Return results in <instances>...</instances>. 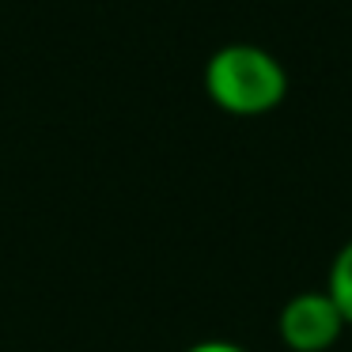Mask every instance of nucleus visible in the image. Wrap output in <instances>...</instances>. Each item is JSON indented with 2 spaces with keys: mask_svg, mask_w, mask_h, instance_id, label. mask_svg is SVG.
I'll list each match as a JSON object with an SVG mask.
<instances>
[{
  "mask_svg": "<svg viewBox=\"0 0 352 352\" xmlns=\"http://www.w3.org/2000/svg\"><path fill=\"white\" fill-rule=\"evenodd\" d=\"M205 87L228 114H265L288 91V72L269 50L250 42L220 46L205 65Z\"/></svg>",
  "mask_w": 352,
  "mask_h": 352,
  "instance_id": "f257e3e1",
  "label": "nucleus"
},
{
  "mask_svg": "<svg viewBox=\"0 0 352 352\" xmlns=\"http://www.w3.org/2000/svg\"><path fill=\"white\" fill-rule=\"evenodd\" d=\"M276 333L292 352H326L337 344V337L344 333V318L337 311V303L322 292H299L280 307L276 318Z\"/></svg>",
  "mask_w": 352,
  "mask_h": 352,
  "instance_id": "f03ea898",
  "label": "nucleus"
},
{
  "mask_svg": "<svg viewBox=\"0 0 352 352\" xmlns=\"http://www.w3.org/2000/svg\"><path fill=\"white\" fill-rule=\"evenodd\" d=\"M326 296L337 303L344 326H352V239L337 250L333 265H329V280H326Z\"/></svg>",
  "mask_w": 352,
  "mask_h": 352,
  "instance_id": "7ed1b4c3",
  "label": "nucleus"
},
{
  "mask_svg": "<svg viewBox=\"0 0 352 352\" xmlns=\"http://www.w3.org/2000/svg\"><path fill=\"white\" fill-rule=\"evenodd\" d=\"M186 352H246L243 344H231V341H197L190 344Z\"/></svg>",
  "mask_w": 352,
  "mask_h": 352,
  "instance_id": "20e7f679",
  "label": "nucleus"
}]
</instances>
